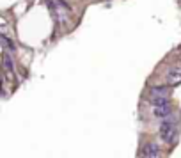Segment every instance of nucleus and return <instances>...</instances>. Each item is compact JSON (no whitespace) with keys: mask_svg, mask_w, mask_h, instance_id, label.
Wrapping results in <instances>:
<instances>
[{"mask_svg":"<svg viewBox=\"0 0 181 158\" xmlns=\"http://www.w3.org/2000/svg\"><path fill=\"white\" fill-rule=\"evenodd\" d=\"M160 139L163 142H167V144L176 142V139H178V126H176V123L163 121L162 126H160Z\"/></svg>","mask_w":181,"mask_h":158,"instance_id":"f257e3e1","label":"nucleus"},{"mask_svg":"<svg viewBox=\"0 0 181 158\" xmlns=\"http://www.w3.org/2000/svg\"><path fill=\"white\" fill-rule=\"evenodd\" d=\"M169 87H165V85H158V87H151L149 91V98L154 99V98H169Z\"/></svg>","mask_w":181,"mask_h":158,"instance_id":"7ed1b4c3","label":"nucleus"},{"mask_svg":"<svg viewBox=\"0 0 181 158\" xmlns=\"http://www.w3.org/2000/svg\"><path fill=\"white\" fill-rule=\"evenodd\" d=\"M0 39H2V43H4V46H6L7 50H11V52H14V50H16V46H14V43H13L11 39L7 38L6 34H0Z\"/></svg>","mask_w":181,"mask_h":158,"instance_id":"0eeeda50","label":"nucleus"},{"mask_svg":"<svg viewBox=\"0 0 181 158\" xmlns=\"http://www.w3.org/2000/svg\"><path fill=\"white\" fill-rule=\"evenodd\" d=\"M4 68H6L7 73H13L14 71V60H13V57L7 52H4Z\"/></svg>","mask_w":181,"mask_h":158,"instance_id":"423d86ee","label":"nucleus"},{"mask_svg":"<svg viewBox=\"0 0 181 158\" xmlns=\"http://www.w3.org/2000/svg\"><path fill=\"white\" fill-rule=\"evenodd\" d=\"M172 114V105H163V107H156L153 109V115L154 117H158V119H165V117H169Z\"/></svg>","mask_w":181,"mask_h":158,"instance_id":"20e7f679","label":"nucleus"},{"mask_svg":"<svg viewBox=\"0 0 181 158\" xmlns=\"http://www.w3.org/2000/svg\"><path fill=\"white\" fill-rule=\"evenodd\" d=\"M179 69H181V64H179Z\"/></svg>","mask_w":181,"mask_h":158,"instance_id":"1a4fd4ad","label":"nucleus"},{"mask_svg":"<svg viewBox=\"0 0 181 158\" xmlns=\"http://www.w3.org/2000/svg\"><path fill=\"white\" fill-rule=\"evenodd\" d=\"M167 84H169L170 87L181 84V69L179 68H178V69H170L169 73H167Z\"/></svg>","mask_w":181,"mask_h":158,"instance_id":"39448f33","label":"nucleus"},{"mask_svg":"<svg viewBox=\"0 0 181 158\" xmlns=\"http://www.w3.org/2000/svg\"><path fill=\"white\" fill-rule=\"evenodd\" d=\"M169 98H154L151 99V105H153V109H156V107H163V105H169Z\"/></svg>","mask_w":181,"mask_h":158,"instance_id":"6e6552de","label":"nucleus"},{"mask_svg":"<svg viewBox=\"0 0 181 158\" xmlns=\"http://www.w3.org/2000/svg\"><path fill=\"white\" fill-rule=\"evenodd\" d=\"M140 156H142V158H160V156H162V149H160L158 144H154V142H148V144L142 147Z\"/></svg>","mask_w":181,"mask_h":158,"instance_id":"f03ea898","label":"nucleus"}]
</instances>
